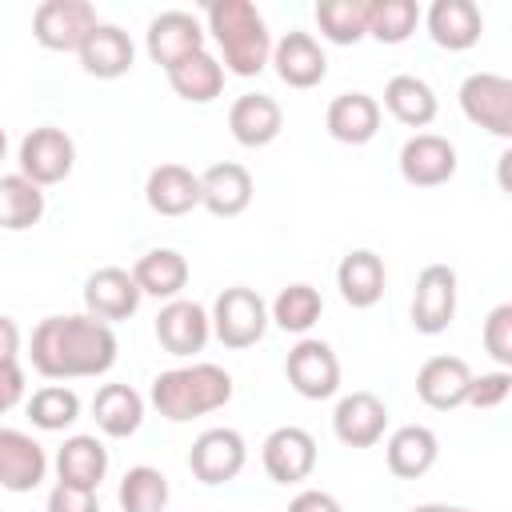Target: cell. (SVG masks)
<instances>
[{
  "label": "cell",
  "mask_w": 512,
  "mask_h": 512,
  "mask_svg": "<svg viewBox=\"0 0 512 512\" xmlns=\"http://www.w3.org/2000/svg\"><path fill=\"white\" fill-rule=\"evenodd\" d=\"M472 368L468 360L460 356H428L416 372V396L436 408V412H452L468 400V388H472Z\"/></svg>",
  "instance_id": "cell-19"
},
{
  "label": "cell",
  "mask_w": 512,
  "mask_h": 512,
  "mask_svg": "<svg viewBox=\"0 0 512 512\" xmlns=\"http://www.w3.org/2000/svg\"><path fill=\"white\" fill-rule=\"evenodd\" d=\"M204 40H208L204 24H200L192 12H180V8L152 16V20H148V32H144V48H148L152 64H160L164 72L176 68L180 60L204 52Z\"/></svg>",
  "instance_id": "cell-11"
},
{
  "label": "cell",
  "mask_w": 512,
  "mask_h": 512,
  "mask_svg": "<svg viewBox=\"0 0 512 512\" xmlns=\"http://www.w3.org/2000/svg\"><path fill=\"white\" fill-rule=\"evenodd\" d=\"M480 344H484V352H488L500 368H512V304H496V308L484 316Z\"/></svg>",
  "instance_id": "cell-39"
},
{
  "label": "cell",
  "mask_w": 512,
  "mask_h": 512,
  "mask_svg": "<svg viewBox=\"0 0 512 512\" xmlns=\"http://www.w3.org/2000/svg\"><path fill=\"white\" fill-rule=\"evenodd\" d=\"M320 312H324V300H320V292H316L312 284H288V288H280V296L272 300L268 320H272L276 328H284V332L304 336V332L320 320Z\"/></svg>",
  "instance_id": "cell-35"
},
{
  "label": "cell",
  "mask_w": 512,
  "mask_h": 512,
  "mask_svg": "<svg viewBox=\"0 0 512 512\" xmlns=\"http://www.w3.org/2000/svg\"><path fill=\"white\" fill-rule=\"evenodd\" d=\"M48 512H100V500L88 488H72L56 480V488L48 492Z\"/></svg>",
  "instance_id": "cell-41"
},
{
  "label": "cell",
  "mask_w": 512,
  "mask_h": 512,
  "mask_svg": "<svg viewBox=\"0 0 512 512\" xmlns=\"http://www.w3.org/2000/svg\"><path fill=\"white\" fill-rule=\"evenodd\" d=\"M456 320V268L424 264L412 292V328L420 336H440Z\"/></svg>",
  "instance_id": "cell-10"
},
{
  "label": "cell",
  "mask_w": 512,
  "mask_h": 512,
  "mask_svg": "<svg viewBox=\"0 0 512 512\" xmlns=\"http://www.w3.org/2000/svg\"><path fill=\"white\" fill-rule=\"evenodd\" d=\"M100 24L88 0H44L32 12V36L48 52H80V44Z\"/></svg>",
  "instance_id": "cell-5"
},
{
  "label": "cell",
  "mask_w": 512,
  "mask_h": 512,
  "mask_svg": "<svg viewBox=\"0 0 512 512\" xmlns=\"http://www.w3.org/2000/svg\"><path fill=\"white\" fill-rule=\"evenodd\" d=\"M248 204H252V172L244 164L224 160L200 172V208H208L220 220H232L248 212Z\"/></svg>",
  "instance_id": "cell-22"
},
{
  "label": "cell",
  "mask_w": 512,
  "mask_h": 512,
  "mask_svg": "<svg viewBox=\"0 0 512 512\" xmlns=\"http://www.w3.org/2000/svg\"><path fill=\"white\" fill-rule=\"evenodd\" d=\"M144 200L156 216H188L200 208V176L184 164H156L144 180Z\"/></svg>",
  "instance_id": "cell-24"
},
{
  "label": "cell",
  "mask_w": 512,
  "mask_h": 512,
  "mask_svg": "<svg viewBox=\"0 0 512 512\" xmlns=\"http://www.w3.org/2000/svg\"><path fill=\"white\" fill-rule=\"evenodd\" d=\"M80 68L88 72V76H96V80H120V76H128L132 72V64H136V44H132V36L124 32V28H116V24H96L92 28V36L80 44Z\"/></svg>",
  "instance_id": "cell-20"
},
{
  "label": "cell",
  "mask_w": 512,
  "mask_h": 512,
  "mask_svg": "<svg viewBox=\"0 0 512 512\" xmlns=\"http://www.w3.org/2000/svg\"><path fill=\"white\" fill-rule=\"evenodd\" d=\"M20 176L32 180L36 188H52L60 180H68L72 164H76V144L64 128H52V124H40L32 128L24 140H20Z\"/></svg>",
  "instance_id": "cell-7"
},
{
  "label": "cell",
  "mask_w": 512,
  "mask_h": 512,
  "mask_svg": "<svg viewBox=\"0 0 512 512\" xmlns=\"http://www.w3.org/2000/svg\"><path fill=\"white\" fill-rule=\"evenodd\" d=\"M208 336H212V320L196 300L176 296L156 312V340L168 356H180V360L196 356V352H204Z\"/></svg>",
  "instance_id": "cell-15"
},
{
  "label": "cell",
  "mask_w": 512,
  "mask_h": 512,
  "mask_svg": "<svg viewBox=\"0 0 512 512\" xmlns=\"http://www.w3.org/2000/svg\"><path fill=\"white\" fill-rule=\"evenodd\" d=\"M436 456H440V440L424 424H404L384 444V460L396 480H420L436 464Z\"/></svg>",
  "instance_id": "cell-28"
},
{
  "label": "cell",
  "mask_w": 512,
  "mask_h": 512,
  "mask_svg": "<svg viewBox=\"0 0 512 512\" xmlns=\"http://www.w3.org/2000/svg\"><path fill=\"white\" fill-rule=\"evenodd\" d=\"M168 84H172V92H176L180 100H188V104H212V100L224 92V68H220V60L204 48V52L180 60L176 68H168Z\"/></svg>",
  "instance_id": "cell-32"
},
{
  "label": "cell",
  "mask_w": 512,
  "mask_h": 512,
  "mask_svg": "<svg viewBox=\"0 0 512 512\" xmlns=\"http://www.w3.org/2000/svg\"><path fill=\"white\" fill-rule=\"evenodd\" d=\"M400 176L412 188H440L456 176V144L436 132H416L400 148Z\"/></svg>",
  "instance_id": "cell-12"
},
{
  "label": "cell",
  "mask_w": 512,
  "mask_h": 512,
  "mask_svg": "<svg viewBox=\"0 0 512 512\" xmlns=\"http://www.w3.org/2000/svg\"><path fill=\"white\" fill-rule=\"evenodd\" d=\"M420 24L416 0H372L368 8V36L380 44H404Z\"/></svg>",
  "instance_id": "cell-38"
},
{
  "label": "cell",
  "mask_w": 512,
  "mask_h": 512,
  "mask_svg": "<svg viewBox=\"0 0 512 512\" xmlns=\"http://www.w3.org/2000/svg\"><path fill=\"white\" fill-rule=\"evenodd\" d=\"M324 128L340 144H368L380 132V100L368 92H340L324 112Z\"/></svg>",
  "instance_id": "cell-25"
},
{
  "label": "cell",
  "mask_w": 512,
  "mask_h": 512,
  "mask_svg": "<svg viewBox=\"0 0 512 512\" xmlns=\"http://www.w3.org/2000/svg\"><path fill=\"white\" fill-rule=\"evenodd\" d=\"M284 128V108L264 92H244L228 108V132L244 148H268Z\"/></svg>",
  "instance_id": "cell-21"
},
{
  "label": "cell",
  "mask_w": 512,
  "mask_h": 512,
  "mask_svg": "<svg viewBox=\"0 0 512 512\" xmlns=\"http://www.w3.org/2000/svg\"><path fill=\"white\" fill-rule=\"evenodd\" d=\"M460 112L476 128H484V132H492L500 140H512V80L500 76V72H472V76H464V84H460Z\"/></svg>",
  "instance_id": "cell-6"
},
{
  "label": "cell",
  "mask_w": 512,
  "mask_h": 512,
  "mask_svg": "<svg viewBox=\"0 0 512 512\" xmlns=\"http://www.w3.org/2000/svg\"><path fill=\"white\" fill-rule=\"evenodd\" d=\"M48 476V452L36 436L20 428H0V488L4 492H32Z\"/></svg>",
  "instance_id": "cell-17"
},
{
  "label": "cell",
  "mask_w": 512,
  "mask_h": 512,
  "mask_svg": "<svg viewBox=\"0 0 512 512\" xmlns=\"http://www.w3.org/2000/svg\"><path fill=\"white\" fill-rule=\"evenodd\" d=\"M116 500L124 512H164L168 508V476L152 464H136L124 472Z\"/></svg>",
  "instance_id": "cell-36"
},
{
  "label": "cell",
  "mask_w": 512,
  "mask_h": 512,
  "mask_svg": "<svg viewBox=\"0 0 512 512\" xmlns=\"http://www.w3.org/2000/svg\"><path fill=\"white\" fill-rule=\"evenodd\" d=\"M204 32L220 48V68L232 76H260L272 60V36L252 0H212L204 8Z\"/></svg>",
  "instance_id": "cell-2"
},
{
  "label": "cell",
  "mask_w": 512,
  "mask_h": 512,
  "mask_svg": "<svg viewBox=\"0 0 512 512\" xmlns=\"http://www.w3.org/2000/svg\"><path fill=\"white\" fill-rule=\"evenodd\" d=\"M0 364H20V328L0 312Z\"/></svg>",
  "instance_id": "cell-44"
},
{
  "label": "cell",
  "mask_w": 512,
  "mask_h": 512,
  "mask_svg": "<svg viewBox=\"0 0 512 512\" xmlns=\"http://www.w3.org/2000/svg\"><path fill=\"white\" fill-rule=\"evenodd\" d=\"M140 308V288L132 280V272L108 264V268H96L88 280H84V312L104 320V324H116V320H128L136 316Z\"/></svg>",
  "instance_id": "cell-18"
},
{
  "label": "cell",
  "mask_w": 512,
  "mask_h": 512,
  "mask_svg": "<svg viewBox=\"0 0 512 512\" xmlns=\"http://www.w3.org/2000/svg\"><path fill=\"white\" fill-rule=\"evenodd\" d=\"M208 320H212V336L224 348L244 352V348L264 340V332H268V304H264V296L256 288L232 284V288H224L216 296Z\"/></svg>",
  "instance_id": "cell-4"
},
{
  "label": "cell",
  "mask_w": 512,
  "mask_h": 512,
  "mask_svg": "<svg viewBox=\"0 0 512 512\" xmlns=\"http://www.w3.org/2000/svg\"><path fill=\"white\" fill-rule=\"evenodd\" d=\"M40 216H44V188L24 180L20 172L0 176V228L24 232V228L40 224Z\"/></svg>",
  "instance_id": "cell-33"
},
{
  "label": "cell",
  "mask_w": 512,
  "mask_h": 512,
  "mask_svg": "<svg viewBox=\"0 0 512 512\" xmlns=\"http://www.w3.org/2000/svg\"><path fill=\"white\" fill-rule=\"evenodd\" d=\"M104 476H108V448L96 436L76 432V436H68L60 444V452H56V480L60 484L96 492Z\"/></svg>",
  "instance_id": "cell-29"
},
{
  "label": "cell",
  "mask_w": 512,
  "mask_h": 512,
  "mask_svg": "<svg viewBox=\"0 0 512 512\" xmlns=\"http://www.w3.org/2000/svg\"><path fill=\"white\" fill-rule=\"evenodd\" d=\"M512 392V372L508 368H496V372H480L472 376V388H468V400L472 408H500Z\"/></svg>",
  "instance_id": "cell-40"
},
{
  "label": "cell",
  "mask_w": 512,
  "mask_h": 512,
  "mask_svg": "<svg viewBox=\"0 0 512 512\" xmlns=\"http://www.w3.org/2000/svg\"><path fill=\"white\" fill-rule=\"evenodd\" d=\"M384 428H388V404L376 396V392H348L336 400V412H332V432L344 448H372L384 440Z\"/></svg>",
  "instance_id": "cell-14"
},
{
  "label": "cell",
  "mask_w": 512,
  "mask_h": 512,
  "mask_svg": "<svg viewBox=\"0 0 512 512\" xmlns=\"http://www.w3.org/2000/svg\"><path fill=\"white\" fill-rule=\"evenodd\" d=\"M4 152H8V132L0 128V160H4Z\"/></svg>",
  "instance_id": "cell-46"
},
{
  "label": "cell",
  "mask_w": 512,
  "mask_h": 512,
  "mask_svg": "<svg viewBox=\"0 0 512 512\" xmlns=\"http://www.w3.org/2000/svg\"><path fill=\"white\" fill-rule=\"evenodd\" d=\"M272 68H276V76L288 84V88H316L324 76H328V56H324V48H320V40L312 36V32H300V28H292V32H284L276 44H272V60H268Z\"/></svg>",
  "instance_id": "cell-16"
},
{
  "label": "cell",
  "mask_w": 512,
  "mask_h": 512,
  "mask_svg": "<svg viewBox=\"0 0 512 512\" xmlns=\"http://www.w3.org/2000/svg\"><path fill=\"white\" fill-rule=\"evenodd\" d=\"M384 108H388L392 120H400L404 128H428V124L436 120V108H440V104H436V92H432L428 80L400 72V76H392V80L384 84Z\"/></svg>",
  "instance_id": "cell-31"
},
{
  "label": "cell",
  "mask_w": 512,
  "mask_h": 512,
  "mask_svg": "<svg viewBox=\"0 0 512 512\" xmlns=\"http://www.w3.org/2000/svg\"><path fill=\"white\" fill-rule=\"evenodd\" d=\"M260 460H264L268 480H276V484H300L316 468V440H312L308 428H296V424L272 428L264 436Z\"/></svg>",
  "instance_id": "cell-13"
},
{
  "label": "cell",
  "mask_w": 512,
  "mask_h": 512,
  "mask_svg": "<svg viewBox=\"0 0 512 512\" xmlns=\"http://www.w3.org/2000/svg\"><path fill=\"white\" fill-rule=\"evenodd\" d=\"M116 352H120V344H116L112 324H104L88 312L44 316L28 340V360L44 380L104 376L116 364Z\"/></svg>",
  "instance_id": "cell-1"
},
{
  "label": "cell",
  "mask_w": 512,
  "mask_h": 512,
  "mask_svg": "<svg viewBox=\"0 0 512 512\" xmlns=\"http://www.w3.org/2000/svg\"><path fill=\"white\" fill-rule=\"evenodd\" d=\"M28 420L40 428V432H64L80 420V396L64 384H44L32 392L28 400Z\"/></svg>",
  "instance_id": "cell-37"
},
{
  "label": "cell",
  "mask_w": 512,
  "mask_h": 512,
  "mask_svg": "<svg viewBox=\"0 0 512 512\" xmlns=\"http://www.w3.org/2000/svg\"><path fill=\"white\" fill-rule=\"evenodd\" d=\"M284 376H288L292 392L304 400H328L340 392V360H336L332 344L312 340V336L296 340V348L284 360Z\"/></svg>",
  "instance_id": "cell-8"
},
{
  "label": "cell",
  "mask_w": 512,
  "mask_h": 512,
  "mask_svg": "<svg viewBox=\"0 0 512 512\" xmlns=\"http://www.w3.org/2000/svg\"><path fill=\"white\" fill-rule=\"evenodd\" d=\"M24 400V368L20 364H0V416L12 412Z\"/></svg>",
  "instance_id": "cell-42"
},
{
  "label": "cell",
  "mask_w": 512,
  "mask_h": 512,
  "mask_svg": "<svg viewBox=\"0 0 512 512\" xmlns=\"http://www.w3.org/2000/svg\"><path fill=\"white\" fill-rule=\"evenodd\" d=\"M288 512H344V508H340V500H336L332 492H320V488H304V492H296V496H292Z\"/></svg>",
  "instance_id": "cell-43"
},
{
  "label": "cell",
  "mask_w": 512,
  "mask_h": 512,
  "mask_svg": "<svg viewBox=\"0 0 512 512\" xmlns=\"http://www.w3.org/2000/svg\"><path fill=\"white\" fill-rule=\"evenodd\" d=\"M92 420L104 436L128 440L144 424V396L132 384H100L92 396Z\"/></svg>",
  "instance_id": "cell-27"
},
{
  "label": "cell",
  "mask_w": 512,
  "mask_h": 512,
  "mask_svg": "<svg viewBox=\"0 0 512 512\" xmlns=\"http://www.w3.org/2000/svg\"><path fill=\"white\" fill-rule=\"evenodd\" d=\"M412 512H472V508H460V504H416Z\"/></svg>",
  "instance_id": "cell-45"
},
{
  "label": "cell",
  "mask_w": 512,
  "mask_h": 512,
  "mask_svg": "<svg viewBox=\"0 0 512 512\" xmlns=\"http://www.w3.org/2000/svg\"><path fill=\"white\" fill-rule=\"evenodd\" d=\"M152 408L172 420V424H184V420H196V416H208L216 408H224L232 400V376L220 368V364H208V360H196V364H184V368H168L152 380V392H148Z\"/></svg>",
  "instance_id": "cell-3"
},
{
  "label": "cell",
  "mask_w": 512,
  "mask_h": 512,
  "mask_svg": "<svg viewBox=\"0 0 512 512\" xmlns=\"http://www.w3.org/2000/svg\"><path fill=\"white\" fill-rule=\"evenodd\" d=\"M132 280L140 288V296H156V300H176L188 284V260L176 248H148L136 264H132Z\"/></svg>",
  "instance_id": "cell-30"
},
{
  "label": "cell",
  "mask_w": 512,
  "mask_h": 512,
  "mask_svg": "<svg viewBox=\"0 0 512 512\" xmlns=\"http://www.w3.org/2000/svg\"><path fill=\"white\" fill-rule=\"evenodd\" d=\"M336 288L348 308H372L384 300L388 268L372 248H352L336 268Z\"/></svg>",
  "instance_id": "cell-26"
},
{
  "label": "cell",
  "mask_w": 512,
  "mask_h": 512,
  "mask_svg": "<svg viewBox=\"0 0 512 512\" xmlns=\"http://www.w3.org/2000/svg\"><path fill=\"white\" fill-rule=\"evenodd\" d=\"M424 24L432 44L448 52H468L472 44H480V32H484V16L472 0H432L424 12Z\"/></svg>",
  "instance_id": "cell-23"
},
{
  "label": "cell",
  "mask_w": 512,
  "mask_h": 512,
  "mask_svg": "<svg viewBox=\"0 0 512 512\" xmlns=\"http://www.w3.org/2000/svg\"><path fill=\"white\" fill-rule=\"evenodd\" d=\"M244 464H248V444L236 428H208L188 448V468L208 488L236 480L244 472Z\"/></svg>",
  "instance_id": "cell-9"
},
{
  "label": "cell",
  "mask_w": 512,
  "mask_h": 512,
  "mask_svg": "<svg viewBox=\"0 0 512 512\" xmlns=\"http://www.w3.org/2000/svg\"><path fill=\"white\" fill-rule=\"evenodd\" d=\"M368 8L372 0H320L316 24L328 44H356L368 36Z\"/></svg>",
  "instance_id": "cell-34"
}]
</instances>
